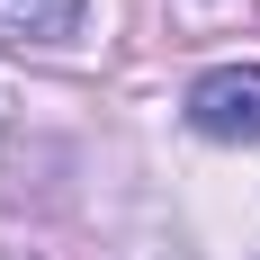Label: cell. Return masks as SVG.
Wrapping results in <instances>:
<instances>
[{"label": "cell", "instance_id": "1", "mask_svg": "<svg viewBox=\"0 0 260 260\" xmlns=\"http://www.w3.org/2000/svg\"><path fill=\"white\" fill-rule=\"evenodd\" d=\"M188 126L215 144H251L260 135V63H215L188 81Z\"/></svg>", "mask_w": 260, "mask_h": 260}, {"label": "cell", "instance_id": "2", "mask_svg": "<svg viewBox=\"0 0 260 260\" xmlns=\"http://www.w3.org/2000/svg\"><path fill=\"white\" fill-rule=\"evenodd\" d=\"M81 9L90 0H0V27H18V36H72Z\"/></svg>", "mask_w": 260, "mask_h": 260}]
</instances>
